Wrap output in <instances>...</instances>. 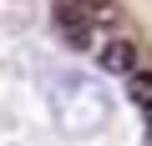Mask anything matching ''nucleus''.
<instances>
[{
  "mask_svg": "<svg viewBox=\"0 0 152 146\" xmlns=\"http://www.w3.org/2000/svg\"><path fill=\"white\" fill-rule=\"evenodd\" d=\"M0 65L15 70V76H36V70L46 76V70H51V60H46L26 35H10V30H0Z\"/></svg>",
  "mask_w": 152,
  "mask_h": 146,
  "instance_id": "nucleus-3",
  "label": "nucleus"
},
{
  "mask_svg": "<svg viewBox=\"0 0 152 146\" xmlns=\"http://www.w3.org/2000/svg\"><path fill=\"white\" fill-rule=\"evenodd\" d=\"M51 30H56V40L66 45V50H91L96 45V20L76 5V0H51Z\"/></svg>",
  "mask_w": 152,
  "mask_h": 146,
  "instance_id": "nucleus-2",
  "label": "nucleus"
},
{
  "mask_svg": "<svg viewBox=\"0 0 152 146\" xmlns=\"http://www.w3.org/2000/svg\"><path fill=\"white\" fill-rule=\"evenodd\" d=\"M76 5L96 20V30H102V25H117V5H112V0H76Z\"/></svg>",
  "mask_w": 152,
  "mask_h": 146,
  "instance_id": "nucleus-6",
  "label": "nucleus"
},
{
  "mask_svg": "<svg viewBox=\"0 0 152 146\" xmlns=\"http://www.w3.org/2000/svg\"><path fill=\"white\" fill-rule=\"evenodd\" d=\"M41 91H46V106L56 116V126L76 141L86 136H102L107 121H112V91L102 76H86L76 65H51L41 76Z\"/></svg>",
  "mask_w": 152,
  "mask_h": 146,
  "instance_id": "nucleus-1",
  "label": "nucleus"
},
{
  "mask_svg": "<svg viewBox=\"0 0 152 146\" xmlns=\"http://www.w3.org/2000/svg\"><path fill=\"white\" fill-rule=\"evenodd\" d=\"M127 96H132V106L142 111V121L152 131V70H137V76L127 81Z\"/></svg>",
  "mask_w": 152,
  "mask_h": 146,
  "instance_id": "nucleus-5",
  "label": "nucleus"
},
{
  "mask_svg": "<svg viewBox=\"0 0 152 146\" xmlns=\"http://www.w3.org/2000/svg\"><path fill=\"white\" fill-rule=\"evenodd\" d=\"M102 70H107V76H127V81H132V76H137V45L122 40V35L107 40V45H102Z\"/></svg>",
  "mask_w": 152,
  "mask_h": 146,
  "instance_id": "nucleus-4",
  "label": "nucleus"
}]
</instances>
